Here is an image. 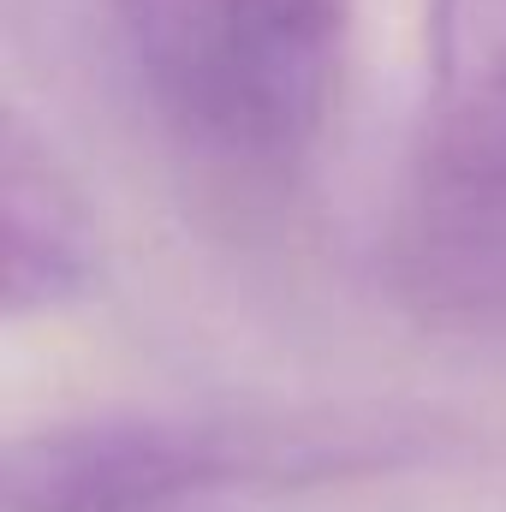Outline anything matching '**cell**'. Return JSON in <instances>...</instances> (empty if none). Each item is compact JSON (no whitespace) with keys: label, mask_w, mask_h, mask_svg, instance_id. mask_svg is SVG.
<instances>
[{"label":"cell","mask_w":506,"mask_h":512,"mask_svg":"<svg viewBox=\"0 0 506 512\" xmlns=\"http://www.w3.org/2000/svg\"><path fill=\"white\" fill-rule=\"evenodd\" d=\"M387 417H78L6 447V512H149L185 495L310 483L417 453Z\"/></svg>","instance_id":"cell-3"},{"label":"cell","mask_w":506,"mask_h":512,"mask_svg":"<svg viewBox=\"0 0 506 512\" xmlns=\"http://www.w3.org/2000/svg\"><path fill=\"white\" fill-rule=\"evenodd\" d=\"M137 90L197 167L274 185L322 143L352 0H114Z\"/></svg>","instance_id":"cell-1"},{"label":"cell","mask_w":506,"mask_h":512,"mask_svg":"<svg viewBox=\"0 0 506 512\" xmlns=\"http://www.w3.org/2000/svg\"><path fill=\"white\" fill-rule=\"evenodd\" d=\"M387 280L417 322L506 346V0H429Z\"/></svg>","instance_id":"cell-2"},{"label":"cell","mask_w":506,"mask_h":512,"mask_svg":"<svg viewBox=\"0 0 506 512\" xmlns=\"http://www.w3.org/2000/svg\"><path fill=\"white\" fill-rule=\"evenodd\" d=\"M0 268L12 316L60 310L96 274L90 203L54 143L18 108L0 120Z\"/></svg>","instance_id":"cell-4"}]
</instances>
